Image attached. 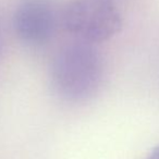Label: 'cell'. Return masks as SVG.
<instances>
[{"label":"cell","mask_w":159,"mask_h":159,"mask_svg":"<svg viewBox=\"0 0 159 159\" xmlns=\"http://www.w3.org/2000/svg\"><path fill=\"white\" fill-rule=\"evenodd\" d=\"M61 22L77 40L94 45L110 39L122 29L113 0H70L61 12Z\"/></svg>","instance_id":"7a4b0ae2"},{"label":"cell","mask_w":159,"mask_h":159,"mask_svg":"<svg viewBox=\"0 0 159 159\" xmlns=\"http://www.w3.org/2000/svg\"><path fill=\"white\" fill-rule=\"evenodd\" d=\"M3 48V36H2V31H1V25H0V56L2 52Z\"/></svg>","instance_id":"5b68a950"},{"label":"cell","mask_w":159,"mask_h":159,"mask_svg":"<svg viewBox=\"0 0 159 159\" xmlns=\"http://www.w3.org/2000/svg\"><path fill=\"white\" fill-rule=\"evenodd\" d=\"M60 21L53 0H20L13 13V29L21 42L43 46L52 39Z\"/></svg>","instance_id":"3957f363"},{"label":"cell","mask_w":159,"mask_h":159,"mask_svg":"<svg viewBox=\"0 0 159 159\" xmlns=\"http://www.w3.org/2000/svg\"><path fill=\"white\" fill-rule=\"evenodd\" d=\"M102 79V57L97 47L91 43H70L56 53L51 62V87L66 102L89 100L98 92Z\"/></svg>","instance_id":"6da1fadb"},{"label":"cell","mask_w":159,"mask_h":159,"mask_svg":"<svg viewBox=\"0 0 159 159\" xmlns=\"http://www.w3.org/2000/svg\"><path fill=\"white\" fill-rule=\"evenodd\" d=\"M146 159H159V144L150 152Z\"/></svg>","instance_id":"277c9868"}]
</instances>
